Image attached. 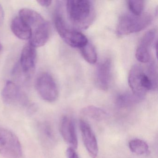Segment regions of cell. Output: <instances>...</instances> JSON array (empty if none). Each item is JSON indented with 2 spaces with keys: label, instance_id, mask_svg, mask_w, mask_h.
Returning a JSON list of instances; mask_svg holds the SVG:
<instances>
[{
  "label": "cell",
  "instance_id": "obj_1",
  "mask_svg": "<svg viewBox=\"0 0 158 158\" xmlns=\"http://www.w3.org/2000/svg\"><path fill=\"white\" fill-rule=\"evenodd\" d=\"M66 8L68 19L73 26L77 29H87L94 21L95 10L89 1H68Z\"/></svg>",
  "mask_w": 158,
  "mask_h": 158
},
{
  "label": "cell",
  "instance_id": "obj_2",
  "mask_svg": "<svg viewBox=\"0 0 158 158\" xmlns=\"http://www.w3.org/2000/svg\"><path fill=\"white\" fill-rule=\"evenodd\" d=\"M62 11L61 5L59 3L54 19L56 30L66 44L72 48L80 49L87 44L88 40L86 37L81 32L69 27Z\"/></svg>",
  "mask_w": 158,
  "mask_h": 158
},
{
  "label": "cell",
  "instance_id": "obj_3",
  "mask_svg": "<svg viewBox=\"0 0 158 158\" xmlns=\"http://www.w3.org/2000/svg\"><path fill=\"white\" fill-rule=\"evenodd\" d=\"M152 21L149 14L143 13L140 16L132 14H125L120 17L117 27V34L119 35H128L137 33L147 27Z\"/></svg>",
  "mask_w": 158,
  "mask_h": 158
},
{
  "label": "cell",
  "instance_id": "obj_4",
  "mask_svg": "<svg viewBox=\"0 0 158 158\" xmlns=\"http://www.w3.org/2000/svg\"><path fill=\"white\" fill-rule=\"evenodd\" d=\"M0 153L7 158H19L23 153L18 137L4 128H0Z\"/></svg>",
  "mask_w": 158,
  "mask_h": 158
},
{
  "label": "cell",
  "instance_id": "obj_5",
  "mask_svg": "<svg viewBox=\"0 0 158 158\" xmlns=\"http://www.w3.org/2000/svg\"><path fill=\"white\" fill-rule=\"evenodd\" d=\"M35 87L39 95L44 100L53 102L58 98L59 91L53 77L47 73L39 75L35 82Z\"/></svg>",
  "mask_w": 158,
  "mask_h": 158
},
{
  "label": "cell",
  "instance_id": "obj_6",
  "mask_svg": "<svg viewBox=\"0 0 158 158\" xmlns=\"http://www.w3.org/2000/svg\"><path fill=\"white\" fill-rule=\"evenodd\" d=\"M19 16L31 29V36L50 30L48 23L39 13L32 9H22Z\"/></svg>",
  "mask_w": 158,
  "mask_h": 158
},
{
  "label": "cell",
  "instance_id": "obj_7",
  "mask_svg": "<svg viewBox=\"0 0 158 158\" xmlns=\"http://www.w3.org/2000/svg\"><path fill=\"white\" fill-rule=\"evenodd\" d=\"M79 127L84 145L90 157L96 158L98 153V146L96 136L89 125L84 120H80Z\"/></svg>",
  "mask_w": 158,
  "mask_h": 158
},
{
  "label": "cell",
  "instance_id": "obj_8",
  "mask_svg": "<svg viewBox=\"0 0 158 158\" xmlns=\"http://www.w3.org/2000/svg\"><path fill=\"white\" fill-rule=\"evenodd\" d=\"M36 55L35 48L29 43L23 48L20 64L22 71L26 76L31 77L34 73L35 68Z\"/></svg>",
  "mask_w": 158,
  "mask_h": 158
},
{
  "label": "cell",
  "instance_id": "obj_9",
  "mask_svg": "<svg viewBox=\"0 0 158 158\" xmlns=\"http://www.w3.org/2000/svg\"><path fill=\"white\" fill-rule=\"evenodd\" d=\"M155 30H151L142 37L136 51L135 57L139 61L147 63L150 60V48L155 40Z\"/></svg>",
  "mask_w": 158,
  "mask_h": 158
},
{
  "label": "cell",
  "instance_id": "obj_10",
  "mask_svg": "<svg viewBox=\"0 0 158 158\" xmlns=\"http://www.w3.org/2000/svg\"><path fill=\"white\" fill-rule=\"evenodd\" d=\"M60 131L64 141L71 148L76 149L78 146V140L74 123L71 117L64 116L60 123Z\"/></svg>",
  "mask_w": 158,
  "mask_h": 158
},
{
  "label": "cell",
  "instance_id": "obj_11",
  "mask_svg": "<svg viewBox=\"0 0 158 158\" xmlns=\"http://www.w3.org/2000/svg\"><path fill=\"white\" fill-rule=\"evenodd\" d=\"M2 98L3 102L7 105H15L19 103L24 104L26 102L23 98L18 86L11 81L6 82L2 92Z\"/></svg>",
  "mask_w": 158,
  "mask_h": 158
},
{
  "label": "cell",
  "instance_id": "obj_12",
  "mask_svg": "<svg viewBox=\"0 0 158 158\" xmlns=\"http://www.w3.org/2000/svg\"><path fill=\"white\" fill-rule=\"evenodd\" d=\"M111 69V60L110 59L103 60L97 67V82L99 88L102 90H107L110 86Z\"/></svg>",
  "mask_w": 158,
  "mask_h": 158
},
{
  "label": "cell",
  "instance_id": "obj_13",
  "mask_svg": "<svg viewBox=\"0 0 158 158\" xmlns=\"http://www.w3.org/2000/svg\"><path fill=\"white\" fill-rule=\"evenodd\" d=\"M144 71L142 65L135 64L130 70L128 77V84L133 93L142 98L146 94L141 85V77Z\"/></svg>",
  "mask_w": 158,
  "mask_h": 158
},
{
  "label": "cell",
  "instance_id": "obj_14",
  "mask_svg": "<svg viewBox=\"0 0 158 158\" xmlns=\"http://www.w3.org/2000/svg\"><path fill=\"white\" fill-rule=\"evenodd\" d=\"M11 29L17 37L22 40H29L32 32L27 25L19 16L15 18L11 23Z\"/></svg>",
  "mask_w": 158,
  "mask_h": 158
},
{
  "label": "cell",
  "instance_id": "obj_15",
  "mask_svg": "<svg viewBox=\"0 0 158 158\" xmlns=\"http://www.w3.org/2000/svg\"><path fill=\"white\" fill-rule=\"evenodd\" d=\"M81 114L84 116L96 121H102L107 118L108 114L104 110L94 106H88L83 108Z\"/></svg>",
  "mask_w": 158,
  "mask_h": 158
},
{
  "label": "cell",
  "instance_id": "obj_16",
  "mask_svg": "<svg viewBox=\"0 0 158 158\" xmlns=\"http://www.w3.org/2000/svg\"><path fill=\"white\" fill-rule=\"evenodd\" d=\"M142 99L134 93H124L117 97L116 103L121 108H127L139 102Z\"/></svg>",
  "mask_w": 158,
  "mask_h": 158
},
{
  "label": "cell",
  "instance_id": "obj_17",
  "mask_svg": "<svg viewBox=\"0 0 158 158\" xmlns=\"http://www.w3.org/2000/svg\"><path fill=\"white\" fill-rule=\"evenodd\" d=\"M129 148L131 152L138 155H144L149 152V146L142 139H135L129 141Z\"/></svg>",
  "mask_w": 158,
  "mask_h": 158
},
{
  "label": "cell",
  "instance_id": "obj_18",
  "mask_svg": "<svg viewBox=\"0 0 158 158\" xmlns=\"http://www.w3.org/2000/svg\"><path fill=\"white\" fill-rule=\"evenodd\" d=\"M80 50L83 58L87 62L90 64L96 63L98 56L96 49L92 44L88 42L86 46Z\"/></svg>",
  "mask_w": 158,
  "mask_h": 158
},
{
  "label": "cell",
  "instance_id": "obj_19",
  "mask_svg": "<svg viewBox=\"0 0 158 158\" xmlns=\"http://www.w3.org/2000/svg\"><path fill=\"white\" fill-rule=\"evenodd\" d=\"M127 5L130 13L135 16H140L143 14L144 2L143 1H127Z\"/></svg>",
  "mask_w": 158,
  "mask_h": 158
},
{
  "label": "cell",
  "instance_id": "obj_20",
  "mask_svg": "<svg viewBox=\"0 0 158 158\" xmlns=\"http://www.w3.org/2000/svg\"><path fill=\"white\" fill-rule=\"evenodd\" d=\"M66 153L67 158H79L75 149L71 147L67 148Z\"/></svg>",
  "mask_w": 158,
  "mask_h": 158
},
{
  "label": "cell",
  "instance_id": "obj_21",
  "mask_svg": "<svg viewBox=\"0 0 158 158\" xmlns=\"http://www.w3.org/2000/svg\"><path fill=\"white\" fill-rule=\"evenodd\" d=\"M51 1H46V0H40L38 1V3H39L40 5H41L42 7H48L51 5Z\"/></svg>",
  "mask_w": 158,
  "mask_h": 158
},
{
  "label": "cell",
  "instance_id": "obj_22",
  "mask_svg": "<svg viewBox=\"0 0 158 158\" xmlns=\"http://www.w3.org/2000/svg\"><path fill=\"white\" fill-rule=\"evenodd\" d=\"M4 18V11L3 7L1 5H0V25L3 23Z\"/></svg>",
  "mask_w": 158,
  "mask_h": 158
},
{
  "label": "cell",
  "instance_id": "obj_23",
  "mask_svg": "<svg viewBox=\"0 0 158 158\" xmlns=\"http://www.w3.org/2000/svg\"><path fill=\"white\" fill-rule=\"evenodd\" d=\"M2 50H3V46H2L1 42H0V53L2 52Z\"/></svg>",
  "mask_w": 158,
  "mask_h": 158
}]
</instances>
